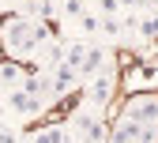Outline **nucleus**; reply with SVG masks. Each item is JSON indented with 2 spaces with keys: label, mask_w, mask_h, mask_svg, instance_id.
Returning <instances> with one entry per match:
<instances>
[{
  "label": "nucleus",
  "mask_w": 158,
  "mask_h": 143,
  "mask_svg": "<svg viewBox=\"0 0 158 143\" xmlns=\"http://www.w3.org/2000/svg\"><path fill=\"white\" fill-rule=\"evenodd\" d=\"M87 49H90L87 42H72V45H64V64H72V68L79 72V68H83V60H87Z\"/></svg>",
  "instance_id": "obj_10"
},
{
  "label": "nucleus",
  "mask_w": 158,
  "mask_h": 143,
  "mask_svg": "<svg viewBox=\"0 0 158 143\" xmlns=\"http://www.w3.org/2000/svg\"><path fill=\"white\" fill-rule=\"evenodd\" d=\"M124 117L139 120V124H151V128H158V98H154V94H135V98L128 102Z\"/></svg>",
  "instance_id": "obj_3"
},
{
  "label": "nucleus",
  "mask_w": 158,
  "mask_h": 143,
  "mask_svg": "<svg viewBox=\"0 0 158 143\" xmlns=\"http://www.w3.org/2000/svg\"><path fill=\"white\" fill-rule=\"evenodd\" d=\"M60 8H64V0H42V15H45V19H49V15H56Z\"/></svg>",
  "instance_id": "obj_17"
},
{
  "label": "nucleus",
  "mask_w": 158,
  "mask_h": 143,
  "mask_svg": "<svg viewBox=\"0 0 158 143\" xmlns=\"http://www.w3.org/2000/svg\"><path fill=\"white\" fill-rule=\"evenodd\" d=\"M106 60H109V53L106 49H87V60H83V68H79V75H83V79H94L98 72H106Z\"/></svg>",
  "instance_id": "obj_8"
},
{
  "label": "nucleus",
  "mask_w": 158,
  "mask_h": 143,
  "mask_svg": "<svg viewBox=\"0 0 158 143\" xmlns=\"http://www.w3.org/2000/svg\"><path fill=\"white\" fill-rule=\"evenodd\" d=\"M135 143H154V136H147V139H135Z\"/></svg>",
  "instance_id": "obj_20"
},
{
  "label": "nucleus",
  "mask_w": 158,
  "mask_h": 143,
  "mask_svg": "<svg viewBox=\"0 0 158 143\" xmlns=\"http://www.w3.org/2000/svg\"><path fill=\"white\" fill-rule=\"evenodd\" d=\"M64 139H68V128L49 124V128H42V132H34V139H30V143H64Z\"/></svg>",
  "instance_id": "obj_11"
},
{
  "label": "nucleus",
  "mask_w": 158,
  "mask_h": 143,
  "mask_svg": "<svg viewBox=\"0 0 158 143\" xmlns=\"http://www.w3.org/2000/svg\"><path fill=\"white\" fill-rule=\"evenodd\" d=\"M147 136H158V128L139 124V120H132V117H121V124L113 128L109 143H135V139H147Z\"/></svg>",
  "instance_id": "obj_6"
},
{
  "label": "nucleus",
  "mask_w": 158,
  "mask_h": 143,
  "mask_svg": "<svg viewBox=\"0 0 158 143\" xmlns=\"http://www.w3.org/2000/svg\"><path fill=\"white\" fill-rule=\"evenodd\" d=\"M49 72H53V94H56V98H64V94L79 83V79H83L72 64H56V68H49Z\"/></svg>",
  "instance_id": "obj_7"
},
{
  "label": "nucleus",
  "mask_w": 158,
  "mask_h": 143,
  "mask_svg": "<svg viewBox=\"0 0 158 143\" xmlns=\"http://www.w3.org/2000/svg\"><path fill=\"white\" fill-rule=\"evenodd\" d=\"M72 120H75V132H79V139H83V143H109V136H106V124H102L98 117H90L87 109H79Z\"/></svg>",
  "instance_id": "obj_5"
},
{
  "label": "nucleus",
  "mask_w": 158,
  "mask_h": 143,
  "mask_svg": "<svg viewBox=\"0 0 158 143\" xmlns=\"http://www.w3.org/2000/svg\"><path fill=\"white\" fill-rule=\"evenodd\" d=\"M87 11V0H64V15H72V19H79Z\"/></svg>",
  "instance_id": "obj_16"
},
{
  "label": "nucleus",
  "mask_w": 158,
  "mask_h": 143,
  "mask_svg": "<svg viewBox=\"0 0 158 143\" xmlns=\"http://www.w3.org/2000/svg\"><path fill=\"white\" fill-rule=\"evenodd\" d=\"M113 83H117V75L106 68V72H98L90 83H87V90H83V98H87V106H106L109 102V94H113Z\"/></svg>",
  "instance_id": "obj_4"
},
{
  "label": "nucleus",
  "mask_w": 158,
  "mask_h": 143,
  "mask_svg": "<svg viewBox=\"0 0 158 143\" xmlns=\"http://www.w3.org/2000/svg\"><path fill=\"white\" fill-rule=\"evenodd\" d=\"M75 23H79V30H83V34H98V30H102V15H98V11H83Z\"/></svg>",
  "instance_id": "obj_12"
},
{
  "label": "nucleus",
  "mask_w": 158,
  "mask_h": 143,
  "mask_svg": "<svg viewBox=\"0 0 158 143\" xmlns=\"http://www.w3.org/2000/svg\"><path fill=\"white\" fill-rule=\"evenodd\" d=\"M121 15H102V34H121Z\"/></svg>",
  "instance_id": "obj_14"
},
{
  "label": "nucleus",
  "mask_w": 158,
  "mask_h": 143,
  "mask_svg": "<svg viewBox=\"0 0 158 143\" xmlns=\"http://www.w3.org/2000/svg\"><path fill=\"white\" fill-rule=\"evenodd\" d=\"M0 42H4V49H8L15 60H23V57L42 53V45L49 42V30H45L42 23H34V19L19 15V19H8V23H4Z\"/></svg>",
  "instance_id": "obj_1"
},
{
  "label": "nucleus",
  "mask_w": 158,
  "mask_h": 143,
  "mask_svg": "<svg viewBox=\"0 0 158 143\" xmlns=\"http://www.w3.org/2000/svg\"><path fill=\"white\" fill-rule=\"evenodd\" d=\"M121 0H98V15H121Z\"/></svg>",
  "instance_id": "obj_15"
},
{
  "label": "nucleus",
  "mask_w": 158,
  "mask_h": 143,
  "mask_svg": "<svg viewBox=\"0 0 158 143\" xmlns=\"http://www.w3.org/2000/svg\"><path fill=\"white\" fill-rule=\"evenodd\" d=\"M124 8H147V0H121Z\"/></svg>",
  "instance_id": "obj_19"
},
{
  "label": "nucleus",
  "mask_w": 158,
  "mask_h": 143,
  "mask_svg": "<svg viewBox=\"0 0 158 143\" xmlns=\"http://www.w3.org/2000/svg\"><path fill=\"white\" fill-rule=\"evenodd\" d=\"M4 106H8L15 117H38V113L45 109V98H38L34 90H27L23 83H19V87L4 90Z\"/></svg>",
  "instance_id": "obj_2"
},
{
  "label": "nucleus",
  "mask_w": 158,
  "mask_h": 143,
  "mask_svg": "<svg viewBox=\"0 0 158 143\" xmlns=\"http://www.w3.org/2000/svg\"><path fill=\"white\" fill-rule=\"evenodd\" d=\"M0 4H11V0H0Z\"/></svg>",
  "instance_id": "obj_21"
},
{
  "label": "nucleus",
  "mask_w": 158,
  "mask_h": 143,
  "mask_svg": "<svg viewBox=\"0 0 158 143\" xmlns=\"http://www.w3.org/2000/svg\"><path fill=\"white\" fill-rule=\"evenodd\" d=\"M139 34L143 38H158V11H151V15L139 19Z\"/></svg>",
  "instance_id": "obj_13"
},
{
  "label": "nucleus",
  "mask_w": 158,
  "mask_h": 143,
  "mask_svg": "<svg viewBox=\"0 0 158 143\" xmlns=\"http://www.w3.org/2000/svg\"><path fill=\"white\" fill-rule=\"evenodd\" d=\"M23 68L19 64H11V60H4V64H0V90H11V87H19L23 83Z\"/></svg>",
  "instance_id": "obj_9"
},
{
  "label": "nucleus",
  "mask_w": 158,
  "mask_h": 143,
  "mask_svg": "<svg viewBox=\"0 0 158 143\" xmlns=\"http://www.w3.org/2000/svg\"><path fill=\"white\" fill-rule=\"evenodd\" d=\"M0 143H15V132L11 128H0Z\"/></svg>",
  "instance_id": "obj_18"
}]
</instances>
